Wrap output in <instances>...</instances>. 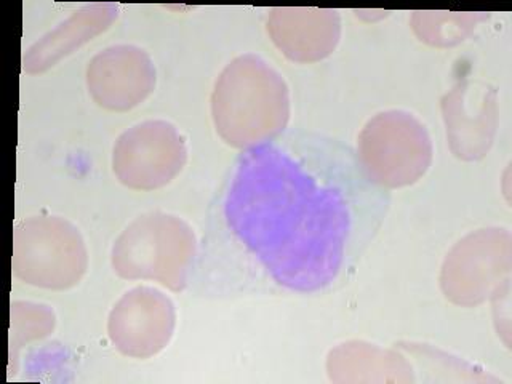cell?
I'll return each mask as SVG.
<instances>
[{
  "label": "cell",
  "mask_w": 512,
  "mask_h": 384,
  "mask_svg": "<svg viewBox=\"0 0 512 384\" xmlns=\"http://www.w3.org/2000/svg\"><path fill=\"white\" fill-rule=\"evenodd\" d=\"M351 144L287 128L244 149L208 202L186 292L208 301L324 296L351 282L391 210Z\"/></svg>",
  "instance_id": "1"
},
{
  "label": "cell",
  "mask_w": 512,
  "mask_h": 384,
  "mask_svg": "<svg viewBox=\"0 0 512 384\" xmlns=\"http://www.w3.org/2000/svg\"><path fill=\"white\" fill-rule=\"evenodd\" d=\"M290 90L279 71L255 53L237 56L216 79L212 119L224 143L253 148L287 130Z\"/></svg>",
  "instance_id": "2"
},
{
  "label": "cell",
  "mask_w": 512,
  "mask_h": 384,
  "mask_svg": "<svg viewBox=\"0 0 512 384\" xmlns=\"http://www.w3.org/2000/svg\"><path fill=\"white\" fill-rule=\"evenodd\" d=\"M196 232L178 216L144 213L112 245V269L120 279L154 280L172 292H186L196 261Z\"/></svg>",
  "instance_id": "3"
},
{
  "label": "cell",
  "mask_w": 512,
  "mask_h": 384,
  "mask_svg": "<svg viewBox=\"0 0 512 384\" xmlns=\"http://www.w3.org/2000/svg\"><path fill=\"white\" fill-rule=\"evenodd\" d=\"M13 274L32 287L63 292L88 269V252L77 226L61 216H29L13 231Z\"/></svg>",
  "instance_id": "4"
},
{
  "label": "cell",
  "mask_w": 512,
  "mask_h": 384,
  "mask_svg": "<svg viewBox=\"0 0 512 384\" xmlns=\"http://www.w3.org/2000/svg\"><path fill=\"white\" fill-rule=\"evenodd\" d=\"M356 152L370 180L388 191L418 183L434 157L428 128L400 109L368 120L360 130Z\"/></svg>",
  "instance_id": "5"
},
{
  "label": "cell",
  "mask_w": 512,
  "mask_h": 384,
  "mask_svg": "<svg viewBox=\"0 0 512 384\" xmlns=\"http://www.w3.org/2000/svg\"><path fill=\"white\" fill-rule=\"evenodd\" d=\"M512 266L511 232L487 228L471 232L448 252L440 288L448 301L474 308L498 292Z\"/></svg>",
  "instance_id": "6"
},
{
  "label": "cell",
  "mask_w": 512,
  "mask_h": 384,
  "mask_svg": "<svg viewBox=\"0 0 512 384\" xmlns=\"http://www.w3.org/2000/svg\"><path fill=\"white\" fill-rule=\"evenodd\" d=\"M188 162L180 130L167 120H144L125 130L112 149V170L125 188L156 191L172 183Z\"/></svg>",
  "instance_id": "7"
},
{
  "label": "cell",
  "mask_w": 512,
  "mask_h": 384,
  "mask_svg": "<svg viewBox=\"0 0 512 384\" xmlns=\"http://www.w3.org/2000/svg\"><path fill=\"white\" fill-rule=\"evenodd\" d=\"M176 327L172 298L159 288L138 285L109 312L108 336L122 356L151 359L167 348Z\"/></svg>",
  "instance_id": "8"
},
{
  "label": "cell",
  "mask_w": 512,
  "mask_h": 384,
  "mask_svg": "<svg viewBox=\"0 0 512 384\" xmlns=\"http://www.w3.org/2000/svg\"><path fill=\"white\" fill-rule=\"evenodd\" d=\"M85 77L93 101L112 112L140 106L154 92L157 82L151 56L135 45H112L96 53Z\"/></svg>",
  "instance_id": "9"
},
{
  "label": "cell",
  "mask_w": 512,
  "mask_h": 384,
  "mask_svg": "<svg viewBox=\"0 0 512 384\" xmlns=\"http://www.w3.org/2000/svg\"><path fill=\"white\" fill-rule=\"evenodd\" d=\"M498 92L485 84L460 82L442 98L450 149L458 159L479 160L492 148L498 124Z\"/></svg>",
  "instance_id": "10"
},
{
  "label": "cell",
  "mask_w": 512,
  "mask_h": 384,
  "mask_svg": "<svg viewBox=\"0 0 512 384\" xmlns=\"http://www.w3.org/2000/svg\"><path fill=\"white\" fill-rule=\"evenodd\" d=\"M266 28L274 45L293 63L325 60L341 39L340 13L330 8H272Z\"/></svg>",
  "instance_id": "11"
},
{
  "label": "cell",
  "mask_w": 512,
  "mask_h": 384,
  "mask_svg": "<svg viewBox=\"0 0 512 384\" xmlns=\"http://www.w3.org/2000/svg\"><path fill=\"white\" fill-rule=\"evenodd\" d=\"M119 16V5L112 2L88 4L72 13L68 20L40 37L23 55V71L42 74L60 63L77 48L111 28Z\"/></svg>",
  "instance_id": "12"
},
{
  "label": "cell",
  "mask_w": 512,
  "mask_h": 384,
  "mask_svg": "<svg viewBox=\"0 0 512 384\" xmlns=\"http://www.w3.org/2000/svg\"><path fill=\"white\" fill-rule=\"evenodd\" d=\"M327 372L335 383H412V365L397 352L365 341H348L330 351Z\"/></svg>",
  "instance_id": "13"
},
{
  "label": "cell",
  "mask_w": 512,
  "mask_h": 384,
  "mask_svg": "<svg viewBox=\"0 0 512 384\" xmlns=\"http://www.w3.org/2000/svg\"><path fill=\"white\" fill-rule=\"evenodd\" d=\"M482 20H485V15L416 12L412 16V28L426 44L450 47L469 36Z\"/></svg>",
  "instance_id": "14"
},
{
  "label": "cell",
  "mask_w": 512,
  "mask_h": 384,
  "mask_svg": "<svg viewBox=\"0 0 512 384\" xmlns=\"http://www.w3.org/2000/svg\"><path fill=\"white\" fill-rule=\"evenodd\" d=\"M55 312L47 304L15 301L12 304L10 348L12 359L21 346L29 341L42 340L55 330Z\"/></svg>",
  "instance_id": "15"
}]
</instances>
